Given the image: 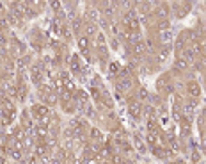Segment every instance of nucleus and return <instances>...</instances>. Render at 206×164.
I'll return each instance as SVG.
<instances>
[{"mask_svg":"<svg viewBox=\"0 0 206 164\" xmlns=\"http://www.w3.org/2000/svg\"><path fill=\"white\" fill-rule=\"evenodd\" d=\"M117 87L119 89H123V91H128L131 87V79H128V77H125V79H119V82H117Z\"/></svg>","mask_w":206,"mask_h":164,"instance_id":"1","label":"nucleus"},{"mask_svg":"<svg viewBox=\"0 0 206 164\" xmlns=\"http://www.w3.org/2000/svg\"><path fill=\"white\" fill-rule=\"evenodd\" d=\"M34 114L39 116L41 120L46 118V114H48V107H45V105H36V107H34Z\"/></svg>","mask_w":206,"mask_h":164,"instance_id":"2","label":"nucleus"},{"mask_svg":"<svg viewBox=\"0 0 206 164\" xmlns=\"http://www.w3.org/2000/svg\"><path fill=\"white\" fill-rule=\"evenodd\" d=\"M188 93H190L192 96H199V93H201V87H199V84H195V82H190V84H188Z\"/></svg>","mask_w":206,"mask_h":164,"instance_id":"3","label":"nucleus"},{"mask_svg":"<svg viewBox=\"0 0 206 164\" xmlns=\"http://www.w3.org/2000/svg\"><path fill=\"white\" fill-rule=\"evenodd\" d=\"M176 66H178L180 70H187L188 68V61L185 59V57H178V59H176Z\"/></svg>","mask_w":206,"mask_h":164,"instance_id":"4","label":"nucleus"},{"mask_svg":"<svg viewBox=\"0 0 206 164\" xmlns=\"http://www.w3.org/2000/svg\"><path fill=\"white\" fill-rule=\"evenodd\" d=\"M171 39H172V38H171V32H169V30L160 32V41H162V43H171Z\"/></svg>","mask_w":206,"mask_h":164,"instance_id":"5","label":"nucleus"},{"mask_svg":"<svg viewBox=\"0 0 206 164\" xmlns=\"http://www.w3.org/2000/svg\"><path fill=\"white\" fill-rule=\"evenodd\" d=\"M130 112L135 118H139V116H140V107H139L137 103H133V105H130Z\"/></svg>","mask_w":206,"mask_h":164,"instance_id":"6","label":"nucleus"},{"mask_svg":"<svg viewBox=\"0 0 206 164\" xmlns=\"http://www.w3.org/2000/svg\"><path fill=\"white\" fill-rule=\"evenodd\" d=\"M36 134H38L39 137H46V136H48V130H46L45 127H38V128H36Z\"/></svg>","mask_w":206,"mask_h":164,"instance_id":"7","label":"nucleus"},{"mask_svg":"<svg viewBox=\"0 0 206 164\" xmlns=\"http://www.w3.org/2000/svg\"><path fill=\"white\" fill-rule=\"evenodd\" d=\"M183 45H185V34H181V36L178 38V41H176V48L180 50V48H183Z\"/></svg>","mask_w":206,"mask_h":164,"instance_id":"8","label":"nucleus"},{"mask_svg":"<svg viewBox=\"0 0 206 164\" xmlns=\"http://www.w3.org/2000/svg\"><path fill=\"white\" fill-rule=\"evenodd\" d=\"M87 43H89V41H87L85 36H82V38L78 39V45H80V48H82V50H85V48H87Z\"/></svg>","mask_w":206,"mask_h":164,"instance_id":"9","label":"nucleus"},{"mask_svg":"<svg viewBox=\"0 0 206 164\" xmlns=\"http://www.w3.org/2000/svg\"><path fill=\"white\" fill-rule=\"evenodd\" d=\"M133 48H135V52H137V54H142V52L146 50V45H144V43H137Z\"/></svg>","mask_w":206,"mask_h":164,"instance_id":"10","label":"nucleus"},{"mask_svg":"<svg viewBox=\"0 0 206 164\" xmlns=\"http://www.w3.org/2000/svg\"><path fill=\"white\" fill-rule=\"evenodd\" d=\"M119 62H110V73H119Z\"/></svg>","mask_w":206,"mask_h":164,"instance_id":"11","label":"nucleus"},{"mask_svg":"<svg viewBox=\"0 0 206 164\" xmlns=\"http://www.w3.org/2000/svg\"><path fill=\"white\" fill-rule=\"evenodd\" d=\"M158 16H162V18L167 16V9H165V5H160V9H158Z\"/></svg>","mask_w":206,"mask_h":164,"instance_id":"12","label":"nucleus"},{"mask_svg":"<svg viewBox=\"0 0 206 164\" xmlns=\"http://www.w3.org/2000/svg\"><path fill=\"white\" fill-rule=\"evenodd\" d=\"M87 34H96V25H94V23H89V25H87Z\"/></svg>","mask_w":206,"mask_h":164,"instance_id":"13","label":"nucleus"},{"mask_svg":"<svg viewBox=\"0 0 206 164\" xmlns=\"http://www.w3.org/2000/svg\"><path fill=\"white\" fill-rule=\"evenodd\" d=\"M158 27H160V29H167V27H169V21H167V20H162L160 23H158Z\"/></svg>","mask_w":206,"mask_h":164,"instance_id":"14","label":"nucleus"},{"mask_svg":"<svg viewBox=\"0 0 206 164\" xmlns=\"http://www.w3.org/2000/svg\"><path fill=\"white\" fill-rule=\"evenodd\" d=\"M48 102H50V103H55V102H57V96H55V95H52V93H48Z\"/></svg>","mask_w":206,"mask_h":164,"instance_id":"15","label":"nucleus"},{"mask_svg":"<svg viewBox=\"0 0 206 164\" xmlns=\"http://www.w3.org/2000/svg\"><path fill=\"white\" fill-rule=\"evenodd\" d=\"M13 157H14V159H20V157H21V152H20V150H13Z\"/></svg>","mask_w":206,"mask_h":164,"instance_id":"16","label":"nucleus"},{"mask_svg":"<svg viewBox=\"0 0 206 164\" xmlns=\"http://www.w3.org/2000/svg\"><path fill=\"white\" fill-rule=\"evenodd\" d=\"M140 98H148V91L146 89H140Z\"/></svg>","mask_w":206,"mask_h":164,"instance_id":"17","label":"nucleus"},{"mask_svg":"<svg viewBox=\"0 0 206 164\" xmlns=\"http://www.w3.org/2000/svg\"><path fill=\"white\" fill-rule=\"evenodd\" d=\"M0 93H2V87H0Z\"/></svg>","mask_w":206,"mask_h":164,"instance_id":"18","label":"nucleus"}]
</instances>
